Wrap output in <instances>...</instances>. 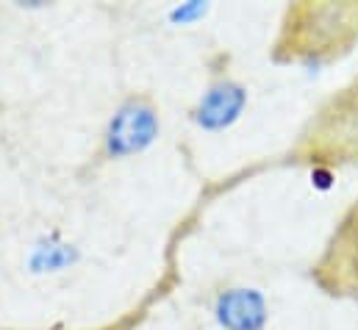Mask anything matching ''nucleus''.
Instances as JSON below:
<instances>
[{
	"instance_id": "3",
	"label": "nucleus",
	"mask_w": 358,
	"mask_h": 330,
	"mask_svg": "<svg viewBox=\"0 0 358 330\" xmlns=\"http://www.w3.org/2000/svg\"><path fill=\"white\" fill-rule=\"evenodd\" d=\"M248 100H250V94H248L245 83L236 81L228 73H220L200 92L197 103L189 111V120L200 131L220 134V131H228L231 125H236L242 120V114L248 108Z\"/></svg>"
},
{
	"instance_id": "6",
	"label": "nucleus",
	"mask_w": 358,
	"mask_h": 330,
	"mask_svg": "<svg viewBox=\"0 0 358 330\" xmlns=\"http://www.w3.org/2000/svg\"><path fill=\"white\" fill-rule=\"evenodd\" d=\"M208 11V6H200V3H186V6H180L173 11V20H180V22H189V20H197V17H203Z\"/></svg>"
},
{
	"instance_id": "4",
	"label": "nucleus",
	"mask_w": 358,
	"mask_h": 330,
	"mask_svg": "<svg viewBox=\"0 0 358 330\" xmlns=\"http://www.w3.org/2000/svg\"><path fill=\"white\" fill-rule=\"evenodd\" d=\"M211 314L222 330H267L269 303L256 286H225L211 300Z\"/></svg>"
},
{
	"instance_id": "1",
	"label": "nucleus",
	"mask_w": 358,
	"mask_h": 330,
	"mask_svg": "<svg viewBox=\"0 0 358 330\" xmlns=\"http://www.w3.org/2000/svg\"><path fill=\"white\" fill-rule=\"evenodd\" d=\"M162 134V111L156 100L145 92L125 94L108 114L100 142L94 150V164H114L142 156L156 145Z\"/></svg>"
},
{
	"instance_id": "5",
	"label": "nucleus",
	"mask_w": 358,
	"mask_h": 330,
	"mask_svg": "<svg viewBox=\"0 0 358 330\" xmlns=\"http://www.w3.org/2000/svg\"><path fill=\"white\" fill-rule=\"evenodd\" d=\"M76 261H78V250L67 242H56V239L36 242L34 252H31V269L34 272H64Z\"/></svg>"
},
{
	"instance_id": "2",
	"label": "nucleus",
	"mask_w": 358,
	"mask_h": 330,
	"mask_svg": "<svg viewBox=\"0 0 358 330\" xmlns=\"http://www.w3.org/2000/svg\"><path fill=\"white\" fill-rule=\"evenodd\" d=\"M317 283L342 297H358V200L339 220L331 242L314 264Z\"/></svg>"
}]
</instances>
